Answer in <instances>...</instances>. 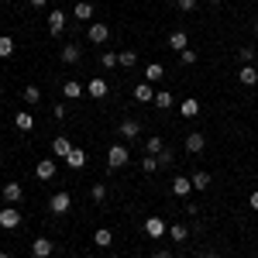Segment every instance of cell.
Returning <instances> with one entry per match:
<instances>
[{
  "instance_id": "7dc6e473",
  "label": "cell",
  "mask_w": 258,
  "mask_h": 258,
  "mask_svg": "<svg viewBox=\"0 0 258 258\" xmlns=\"http://www.w3.org/2000/svg\"><path fill=\"white\" fill-rule=\"evenodd\" d=\"M255 69H258V59H255Z\"/></svg>"
},
{
  "instance_id": "4fadbf2b",
  "label": "cell",
  "mask_w": 258,
  "mask_h": 258,
  "mask_svg": "<svg viewBox=\"0 0 258 258\" xmlns=\"http://www.w3.org/2000/svg\"><path fill=\"white\" fill-rule=\"evenodd\" d=\"M135 62H138V52H135V48L117 52V66H120V69H135Z\"/></svg>"
},
{
  "instance_id": "ffe728a7",
  "label": "cell",
  "mask_w": 258,
  "mask_h": 258,
  "mask_svg": "<svg viewBox=\"0 0 258 258\" xmlns=\"http://www.w3.org/2000/svg\"><path fill=\"white\" fill-rule=\"evenodd\" d=\"M238 80L244 83V86H255V83H258V69H255V66H244V69L238 73Z\"/></svg>"
},
{
  "instance_id": "f1b7e54d",
  "label": "cell",
  "mask_w": 258,
  "mask_h": 258,
  "mask_svg": "<svg viewBox=\"0 0 258 258\" xmlns=\"http://www.w3.org/2000/svg\"><path fill=\"white\" fill-rule=\"evenodd\" d=\"M155 107H159V110H169V107H172V93H165V90L155 93Z\"/></svg>"
},
{
  "instance_id": "d6986e66",
  "label": "cell",
  "mask_w": 258,
  "mask_h": 258,
  "mask_svg": "<svg viewBox=\"0 0 258 258\" xmlns=\"http://www.w3.org/2000/svg\"><path fill=\"white\" fill-rule=\"evenodd\" d=\"M186 45H189V38H186V31H172V35H169V48H172V52H182Z\"/></svg>"
},
{
  "instance_id": "bcb514c9",
  "label": "cell",
  "mask_w": 258,
  "mask_h": 258,
  "mask_svg": "<svg viewBox=\"0 0 258 258\" xmlns=\"http://www.w3.org/2000/svg\"><path fill=\"white\" fill-rule=\"evenodd\" d=\"M0 93H4V83H0Z\"/></svg>"
},
{
  "instance_id": "1f68e13d",
  "label": "cell",
  "mask_w": 258,
  "mask_h": 258,
  "mask_svg": "<svg viewBox=\"0 0 258 258\" xmlns=\"http://www.w3.org/2000/svg\"><path fill=\"white\" fill-rule=\"evenodd\" d=\"M100 66H103V69H114V66H117V52H103V55H100Z\"/></svg>"
},
{
  "instance_id": "d590c367",
  "label": "cell",
  "mask_w": 258,
  "mask_h": 258,
  "mask_svg": "<svg viewBox=\"0 0 258 258\" xmlns=\"http://www.w3.org/2000/svg\"><path fill=\"white\" fill-rule=\"evenodd\" d=\"M145 76H148V83H152V80H162V66H159V62H152Z\"/></svg>"
},
{
  "instance_id": "277c9868",
  "label": "cell",
  "mask_w": 258,
  "mask_h": 258,
  "mask_svg": "<svg viewBox=\"0 0 258 258\" xmlns=\"http://www.w3.org/2000/svg\"><path fill=\"white\" fill-rule=\"evenodd\" d=\"M127 159H131V155H127V148H124V145H114V148L107 152V165H110V169H120V165H127Z\"/></svg>"
},
{
  "instance_id": "9a60e30c",
  "label": "cell",
  "mask_w": 258,
  "mask_h": 258,
  "mask_svg": "<svg viewBox=\"0 0 258 258\" xmlns=\"http://www.w3.org/2000/svg\"><path fill=\"white\" fill-rule=\"evenodd\" d=\"M52 152H55V155H59V159H66V155H69V152H73V141L66 138V135H59V138L52 141Z\"/></svg>"
},
{
  "instance_id": "5b68a950",
  "label": "cell",
  "mask_w": 258,
  "mask_h": 258,
  "mask_svg": "<svg viewBox=\"0 0 258 258\" xmlns=\"http://www.w3.org/2000/svg\"><path fill=\"white\" fill-rule=\"evenodd\" d=\"M52 251H55V244H52L48 238H35V241H31V255H35V258H48Z\"/></svg>"
},
{
  "instance_id": "e575fe53",
  "label": "cell",
  "mask_w": 258,
  "mask_h": 258,
  "mask_svg": "<svg viewBox=\"0 0 258 258\" xmlns=\"http://www.w3.org/2000/svg\"><path fill=\"white\" fill-rule=\"evenodd\" d=\"M90 193H93V203H103V200H107V186H103V182H97Z\"/></svg>"
},
{
  "instance_id": "ab89813d",
  "label": "cell",
  "mask_w": 258,
  "mask_h": 258,
  "mask_svg": "<svg viewBox=\"0 0 258 258\" xmlns=\"http://www.w3.org/2000/svg\"><path fill=\"white\" fill-rule=\"evenodd\" d=\"M52 117H55V120L66 117V103H55V107H52Z\"/></svg>"
},
{
  "instance_id": "2e32d148",
  "label": "cell",
  "mask_w": 258,
  "mask_h": 258,
  "mask_svg": "<svg viewBox=\"0 0 258 258\" xmlns=\"http://www.w3.org/2000/svg\"><path fill=\"white\" fill-rule=\"evenodd\" d=\"M62 28H66V14H62V11H52V14H48V31H52V35H62Z\"/></svg>"
},
{
  "instance_id": "7402d4cb",
  "label": "cell",
  "mask_w": 258,
  "mask_h": 258,
  "mask_svg": "<svg viewBox=\"0 0 258 258\" xmlns=\"http://www.w3.org/2000/svg\"><path fill=\"white\" fill-rule=\"evenodd\" d=\"M76 18L80 21H93V4H90V0H80V4H76Z\"/></svg>"
},
{
  "instance_id": "f35d334b",
  "label": "cell",
  "mask_w": 258,
  "mask_h": 258,
  "mask_svg": "<svg viewBox=\"0 0 258 258\" xmlns=\"http://www.w3.org/2000/svg\"><path fill=\"white\" fill-rule=\"evenodd\" d=\"M179 55H182V62H186V66H193V62H197V52H193V48H182Z\"/></svg>"
},
{
  "instance_id": "6da1fadb",
  "label": "cell",
  "mask_w": 258,
  "mask_h": 258,
  "mask_svg": "<svg viewBox=\"0 0 258 258\" xmlns=\"http://www.w3.org/2000/svg\"><path fill=\"white\" fill-rule=\"evenodd\" d=\"M86 35H90V41H93V45H103V41L110 38V28H107L103 21H90V28H86Z\"/></svg>"
},
{
  "instance_id": "83f0119b",
  "label": "cell",
  "mask_w": 258,
  "mask_h": 258,
  "mask_svg": "<svg viewBox=\"0 0 258 258\" xmlns=\"http://www.w3.org/2000/svg\"><path fill=\"white\" fill-rule=\"evenodd\" d=\"M11 55H14V41L7 35H0V59H11Z\"/></svg>"
},
{
  "instance_id": "8fae6325",
  "label": "cell",
  "mask_w": 258,
  "mask_h": 258,
  "mask_svg": "<svg viewBox=\"0 0 258 258\" xmlns=\"http://www.w3.org/2000/svg\"><path fill=\"white\" fill-rule=\"evenodd\" d=\"M80 59H83V48H80V45H66V48H62V62H66V66H76Z\"/></svg>"
},
{
  "instance_id": "ac0fdd59",
  "label": "cell",
  "mask_w": 258,
  "mask_h": 258,
  "mask_svg": "<svg viewBox=\"0 0 258 258\" xmlns=\"http://www.w3.org/2000/svg\"><path fill=\"white\" fill-rule=\"evenodd\" d=\"M93 244H97V248H110V244H114V234H110L107 227H100V231H93Z\"/></svg>"
},
{
  "instance_id": "cb8c5ba5",
  "label": "cell",
  "mask_w": 258,
  "mask_h": 258,
  "mask_svg": "<svg viewBox=\"0 0 258 258\" xmlns=\"http://www.w3.org/2000/svg\"><path fill=\"white\" fill-rule=\"evenodd\" d=\"M165 152V141L162 138H148V145H145V155H162Z\"/></svg>"
},
{
  "instance_id": "9c48e42d",
  "label": "cell",
  "mask_w": 258,
  "mask_h": 258,
  "mask_svg": "<svg viewBox=\"0 0 258 258\" xmlns=\"http://www.w3.org/2000/svg\"><path fill=\"white\" fill-rule=\"evenodd\" d=\"M135 100H138V103H155V90H152V83H138V86H135Z\"/></svg>"
},
{
  "instance_id": "f546056e",
  "label": "cell",
  "mask_w": 258,
  "mask_h": 258,
  "mask_svg": "<svg viewBox=\"0 0 258 258\" xmlns=\"http://www.w3.org/2000/svg\"><path fill=\"white\" fill-rule=\"evenodd\" d=\"M210 186V172H193V189H207Z\"/></svg>"
},
{
  "instance_id": "44dd1931",
  "label": "cell",
  "mask_w": 258,
  "mask_h": 258,
  "mask_svg": "<svg viewBox=\"0 0 258 258\" xmlns=\"http://www.w3.org/2000/svg\"><path fill=\"white\" fill-rule=\"evenodd\" d=\"M66 162H69L73 169H83V165H86V152H83V148H73V152L66 155Z\"/></svg>"
},
{
  "instance_id": "7bdbcfd3",
  "label": "cell",
  "mask_w": 258,
  "mask_h": 258,
  "mask_svg": "<svg viewBox=\"0 0 258 258\" xmlns=\"http://www.w3.org/2000/svg\"><path fill=\"white\" fill-rule=\"evenodd\" d=\"M155 258H172V255H169V251H165V248H162V251H155Z\"/></svg>"
},
{
  "instance_id": "7a4b0ae2",
  "label": "cell",
  "mask_w": 258,
  "mask_h": 258,
  "mask_svg": "<svg viewBox=\"0 0 258 258\" xmlns=\"http://www.w3.org/2000/svg\"><path fill=\"white\" fill-rule=\"evenodd\" d=\"M69 207H73V197H69L66 189H59V193H52V200H48V210H52V214H66Z\"/></svg>"
},
{
  "instance_id": "52a82bcc",
  "label": "cell",
  "mask_w": 258,
  "mask_h": 258,
  "mask_svg": "<svg viewBox=\"0 0 258 258\" xmlns=\"http://www.w3.org/2000/svg\"><path fill=\"white\" fill-rule=\"evenodd\" d=\"M203 145H207V138H203V131H189V135H186V152H189V155H197V152H203Z\"/></svg>"
},
{
  "instance_id": "60d3db41",
  "label": "cell",
  "mask_w": 258,
  "mask_h": 258,
  "mask_svg": "<svg viewBox=\"0 0 258 258\" xmlns=\"http://www.w3.org/2000/svg\"><path fill=\"white\" fill-rule=\"evenodd\" d=\"M248 203H251V210H258V189L251 193V197H248Z\"/></svg>"
},
{
  "instance_id": "c3c4849f",
  "label": "cell",
  "mask_w": 258,
  "mask_h": 258,
  "mask_svg": "<svg viewBox=\"0 0 258 258\" xmlns=\"http://www.w3.org/2000/svg\"><path fill=\"white\" fill-rule=\"evenodd\" d=\"M255 255H258V248H255Z\"/></svg>"
},
{
  "instance_id": "603a6c76",
  "label": "cell",
  "mask_w": 258,
  "mask_h": 258,
  "mask_svg": "<svg viewBox=\"0 0 258 258\" xmlns=\"http://www.w3.org/2000/svg\"><path fill=\"white\" fill-rule=\"evenodd\" d=\"M179 110H182V117H197L200 114V100H182V107H179Z\"/></svg>"
},
{
  "instance_id": "5bb4252c",
  "label": "cell",
  "mask_w": 258,
  "mask_h": 258,
  "mask_svg": "<svg viewBox=\"0 0 258 258\" xmlns=\"http://www.w3.org/2000/svg\"><path fill=\"white\" fill-rule=\"evenodd\" d=\"M145 231H148V238H162V234H165L162 217H148V220H145Z\"/></svg>"
},
{
  "instance_id": "d4e9b609",
  "label": "cell",
  "mask_w": 258,
  "mask_h": 258,
  "mask_svg": "<svg viewBox=\"0 0 258 258\" xmlns=\"http://www.w3.org/2000/svg\"><path fill=\"white\" fill-rule=\"evenodd\" d=\"M62 93H66V97H69V100H76V97H80V93H83V86H80V83H76V80H66V86H62Z\"/></svg>"
},
{
  "instance_id": "ba28073f",
  "label": "cell",
  "mask_w": 258,
  "mask_h": 258,
  "mask_svg": "<svg viewBox=\"0 0 258 258\" xmlns=\"http://www.w3.org/2000/svg\"><path fill=\"white\" fill-rule=\"evenodd\" d=\"M0 197H4L7 203H11V207H14V203H21V197H24V189H21L18 182H7V186L0 189Z\"/></svg>"
},
{
  "instance_id": "4dcf8cb0",
  "label": "cell",
  "mask_w": 258,
  "mask_h": 258,
  "mask_svg": "<svg viewBox=\"0 0 258 258\" xmlns=\"http://www.w3.org/2000/svg\"><path fill=\"white\" fill-rule=\"evenodd\" d=\"M38 100H41L38 86H24V103H38Z\"/></svg>"
},
{
  "instance_id": "4316f807",
  "label": "cell",
  "mask_w": 258,
  "mask_h": 258,
  "mask_svg": "<svg viewBox=\"0 0 258 258\" xmlns=\"http://www.w3.org/2000/svg\"><path fill=\"white\" fill-rule=\"evenodd\" d=\"M186 234H189L186 224H172V227H169V238H172V241H186Z\"/></svg>"
},
{
  "instance_id": "ee69618b",
  "label": "cell",
  "mask_w": 258,
  "mask_h": 258,
  "mask_svg": "<svg viewBox=\"0 0 258 258\" xmlns=\"http://www.w3.org/2000/svg\"><path fill=\"white\" fill-rule=\"evenodd\" d=\"M203 258H220V255H217V251H207V255H203Z\"/></svg>"
},
{
  "instance_id": "30bf717a",
  "label": "cell",
  "mask_w": 258,
  "mask_h": 258,
  "mask_svg": "<svg viewBox=\"0 0 258 258\" xmlns=\"http://www.w3.org/2000/svg\"><path fill=\"white\" fill-rule=\"evenodd\" d=\"M35 176H38L41 182H48V179L55 176V162H52V159H41L38 165H35Z\"/></svg>"
},
{
  "instance_id": "f6af8a7d",
  "label": "cell",
  "mask_w": 258,
  "mask_h": 258,
  "mask_svg": "<svg viewBox=\"0 0 258 258\" xmlns=\"http://www.w3.org/2000/svg\"><path fill=\"white\" fill-rule=\"evenodd\" d=\"M0 258H7V251H0Z\"/></svg>"
},
{
  "instance_id": "681fc988",
  "label": "cell",
  "mask_w": 258,
  "mask_h": 258,
  "mask_svg": "<svg viewBox=\"0 0 258 258\" xmlns=\"http://www.w3.org/2000/svg\"><path fill=\"white\" fill-rule=\"evenodd\" d=\"M255 31H258V24H255Z\"/></svg>"
},
{
  "instance_id": "7c38bea8",
  "label": "cell",
  "mask_w": 258,
  "mask_h": 258,
  "mask_svg": "<svg viewBox=\"0 0 258 258\" xmlns=\"http://www.w3.org/2000/svg\"><path fill=\"white\" fill-rule=\"evenodd\" d=\"M189 189H193V179H186V176L172 179V193H176V197H189Z\"/></svg>"
},
{
  "instance_id": "e0dca14e",
  "label": "cell",
  "mask_w": 258,
  "mask_h": 258,
  "mask_svg": "<svg viewBox=\"0 0 258 258\" xmlns=\"http://www.w3.org/2000/svg\"><path fill=\"white\" fill-rule=\"evenodd\" d=\"M120 135H124L127 141H135L141 135V124H138V120H120Z\"/></svg>"
},
{
  "instance_id": "b9f144b4",
  "label": "cell",
  "mask_w": 258,
  "mask_h": 258,
  "mask_svg": "<svg viewBox=\"0 0 258 258\" xmlns=\"http://www.w3.org/2000/svg\"><path fill=\"white\" fill-rule=\"evenodd\" d=\"M28 4H31V7H45L48 0H28Z\"/></svg>"
},
{
  "instance_id": "f907efd6",
  "label": "cell",
  "mask_w": 258,
  "mask_h": 258,
  "mask_svg": "<svg viewBox=\"0 0 258 258\" xmlns=\"http://www.w3.org/2000/svg\"><path fill=\"white\" fill-rule=\"evenodd\" d=\"M176 258H182V255H176Z\"/></svg>"
},
{
  "instance_id": "8992f818",
  "label": "cell",
  "mask_w": 258,
  "mask_h": 258,
  "mask_svg": "<svg viewBox=\"0 0 258 258\" xmlns=\"http://www.w3.org/2000/svg\"><path fill=\"white\" fill-rule=\"evenodd\" d=\"M107 90H110V86H107V80H100V76H93V80L86 83V93H90L93 100H103V97H107Z\"/></svg>"
},
{
  "instance_id": "3957f363",
  "label": "cell",
  "mask_w": 258,
  "mask_h": 258,
  "mask_svg": "<svg viewBox=\"0 0 258 258\" xmlns=\"http://www.w3.org/2000/svg\"><path fill=\"white\" fill-rule=\"evenodd\" d=\"M0 227H7V231H14V227H21V214H18V207H4L0 210Z\"/></svg>"
},
{
  "instance_id": "d6a6232c",
  "label": "cell",
  "mask_w": 258,
  "mask_h": 258,
  "mask_svg": "<svg viewBox=\"0 0 258 258\" xmlns=\"http://www.w3.org/2000/svg\"><path fill=\"white\" fill-rule=\"evenodd\" d=\"M155 169H159V159L155 155H145L141 159V172H155Z\"/></svg>"
},
{
  "instance_id": "74e56055",
  "label": "cell",
  "mask_w": 258,
  "mask_h": 258,
  "mask_svg": "<svg viewBox=\"0 0 258 258\" xmlns=\"http://www.w3.org/2000/svg\"><path fill=\"white\" fill-rule=\"evenodd\" d=\"M176 4H179V11H186V14H189V11H197L200 0H176Z\"/></svg>"
},
{
  "instance_id": "484cf974",
  "label": "cell",
  "mask_w": 258,
  "mask_h": 258,
  "mask_svg": "<svg viewBox=\"0 0 258 258\" xmlns=\"http://www.w3.org/2000/svg\"><path fill=\"white\" fill-rule=\"evenodd\" d=\"M238 59L244 62V66H255V59H258V52H255V48H251V45H244V48H241V52H238Z\"/></svg>"
},
{
  "instance_id": "8d00e7d4",
  "label": "cell",
  "mask_w": 258,
  "mask_h": 258,
  "mask_svg": "<svg viewBox=\"0 0 258 258\" xmlns=\"http://www.w3.org/2000/svg\"><path fill=\"white\" fill-rule=\"evenodd\" d=\"M155 159H159V169H162V165H172V162H176V155L165 148V152H162V155H155Z\"/></svg>"
},
{
  "instance_id": "836d02e7",
  "label": "cell",
  "mask_w": 258,
  "mask_h": 258,
  "mask_svg": "<svg viewBox=\"0 0 258 258\" xmlns=\"http://www.w3.org/2000/svg\"><path fill=\"white\" fill-rule=\"evenodd\" d=\"M14 124H18L21 131H31V124H35V120H31V114H18V117H14Z\"/></svg>"
}]
</instances>
